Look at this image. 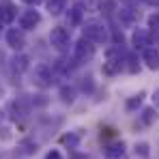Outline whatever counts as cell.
<instances>
[{"mask_svg": "<svg viewBox=\"0 0 159 159\" xmlns=\"http://www.w3.org/2000/svg\"><path fill=\"white\" fill-rule=\"evenodd\" d=\"M125 142L120 140V142H114V144H110V146H106V157L107 159H120L123 155H125Z\"/></svg>", "mask_w": 159, "mask_h": 159, "instance_id": "cell-12", "label": "cell"}, {"mask_svg": "<svg viewBox=\"0 0 159 159\" xmlns=\"http://www.w3.org/2000/svg\"><path fill=\"white\" fill-rule=\"evenodd\" d=\"M4 120H7V114H4V110H0V127L4 125Z\"/></svg>", "mask_w": 159, "mask_h": 159, "instance_id": "cell-28", "label": "cell"}, {"mask_svg": "<svg viewBox=\"0 0 159 159\" xmlns=\"http://www.w3.org/2000/svg\"><path fill=\"white\" fill-rule=\"evenodd\" d=\"M142 101H144V93H138V95H133L131 99H127L125 107H127L129 112H133L135 107H140V106H142Z\"/></svg>", "mask_w": 159, "mask_h": 159, "instance_id": "cell-19", "label": "cell"}, {"mask_svg": "<svg viewBox=\"0 0 159 159\" xmlns=\"http://www.w3.org/2000/svg\"><path fill=\"white\" fill-rule=\"evenodd\" d=\"M22 2H24V4H28V7H32V9H34L37 4H41V2H45V0H22Z\"/></svg>", "mask_w": 159, "mask_h": 159, "instance_id": "cell-25", "label": "cell"}, {"mask_svg": "<svg viewBox=\"0 0 159 159\" xmlns=\"http://www.w3.org/2000/svg\"><path fill=\"white\" fill-rule=\"evenodd\" d=\"M0 34H2V22H0Z\"/></svg>", "mask_w": 159, "mask_h": 159, "instance_id": "cell-30", "label": "cell"}, {"mask_svg": "<svg viewBox=\"0 0 159 159\" xmlns=\"http://www.w3.org/2000/svg\"><path fill=\"white\" fill-rule=\"evenodd\" d=\"M131 45H133V50H142V52L153 48V30L151 28H133Z\"/></svg>", "mask_w": 159, "mask_h": 159, "instance_id": "cell-5", "label": "cell"}, {"mask_svg": "<svg viewBox=\"0 0 159 159\" xmlns=\"http://www.w3.org/2000/svg\"><path fill=\"white\" fill-rule=\"evenodd\" d=\"M153 106H155V107H159V88L155 90V93H153Z\"/></svg>", "mask_w": 159, "mask_h": 159, "instance_id": "cell-26", "label": "cell"}, {"mask_svg": "<svg viewBox=\"0 0 159 159\" xmlns=\"http://www.w3.org/2000/svg\"><path fill=\"white\" fill-rule=\"evenodd\" d=\"M4 39H7V45L15 52L24 50L26 48V37H24V30L22 28H9L4 32Z\"/></svg>", "mask_w": 159, "mask_h": 159, "instance_id": "cell-7", "label": "cell"}, {"mask_svg": "<svg viewBox=\"0 0 159 159\" xmlns=\"http://www.w3.org/2000/svg\"><path fill=\"white\" fill-rule=\"evenodd\" d=\"M125 62H127V71H129V73H138V71H140V62H138L135 54L129 52L125 56Z\"/></svg>", "mask_w": 159, "mask_h": 159, "instance_id": "cell-18", "label": "cell"}, {"mask_svg": "<svg viewBox=\"0 0 159 159\" xmlns=\"http://www.w3.org/2000/svg\"><path fill=\"white\" fill-rule=\"evenodd\" d=\"M120 2H123V4H129V7H133V4H138L140 0H120Z\"/></svg>", "mask_w": 159, "mask_h": 159, "instance_id": "cell-29", "label": "cell"}, {"mask_svg": "<svg viewBox=\"0 0 159 159\" xmlns=\"http://www.w3.org/2000/svg\"><path fill=\"white\" fill-rule=\"evenodd\" d=\"M135 155H140V157H148L151 155V151H148V144L146 142H140V144H135Z\"/></svg>", "mask_w": 159, "mask_h": 159, "instance_id": "cell-22", "label": "cell"}, {"mask_svg": "<svg viewBox=\"0 0 159 159\" xmlns=\"http://www.w3.org/2000/svg\"><path fill=\"white\" fill-rule=\"evenodd\" d=\"M50 45H52L58 54H67L69 50H73L69 30L65 26H54L52 30H50Z\"/></svg>", "mask_w": 159, "mask_h": 159, "instance_id": "cell-2", "label": "cell"}, {"mask_svg": "<svg viewBox=\"0 0 159 159\" xmlns=\"http://www.w3.org/2000/svg\"><path fill=\"white\" fill-rule=\"evenodd\" d=\"M142 120H144L146 125H151V123L157 120V110H155V106H153V107H144V110H142Z\"/></svg>", "mask_w": 159, "mask_h": 159, "instance_id": "cell-20", "label": "cell"}, {"mask_svg": "<svg viewBox=\"0 0 159 159\" xmlns=\"http://www.w3.org/2000/svg\"><path fill=\"white\" fill-rule=\"evenodd\" d=\"M142 62L148 71H159V50L155 45L142 52Z\"/></svg>", "mask_w": 159, "mask_h": 159, "instance_id": "cell-11", "label": "cell"}, {"mask_svg": "<svg viewBox=\"0 0 159 159\" xmlns=\"http://www.w3.org/2000/svg\"><path fill=\"white\" fill-rule=\"evenodd\" d=\"M67 7V0H45V9L50 11V15H60Z\"/></svg>", "mask_w": 159, "mask_h": 159, "instance_id": "cell-15", "label": "cell"}, {"mask_svg": "<svg viewBox=\"0 0 159 159\" xmlns=\"http://www.w3.org/2000/svg\"><path fill=\"white\" fill-rule=\"evenodd\" d=\"M32 84L37 88H50L54 84V73L48 65H37L32 71Z\"/></svg>", "mask_w": 159, "mask_h": 159, "instance_id": "cell-6", "label": "cell"}, {"mask_svg": "<svg viewBox=\"0 0 159 159\" xmlns=\"http://www.w3.org/2000/svg\"><path fill=\"white\" fill-rule=\"evenodd\" d=\"M41 13L39 11H34V9H28V11H24L22 15H20V28L22 30H34V28L41 24Z\"/></svg>", "mask_w": 159, "mask_h": 159, "instance_id": "cell-8", "label": "cell"}, {"mask_svg": "<svg viewBox=\"0 0 159 159\" xmlns=\"http://www.w3.org/2000/svg\"><path fill=\"white\" fill-rule=\"evenodd\" d=\"M60 99H62V103H73L75 101V88L73 86H62L60 88Z\"/></svg>", "mask_w": 159, "mask_h": 159, "instance_id": "cell-17", "label": "cell"}, {"mask_svg": "<svg viewBox=\"0 0 159 159\" xmlns=\"http://www.w3.org/2000/svg\"><path fill=\"white\" fill-rule=\"evenodd\" d=\"M17 17V7L13 0H0V22L2 24H13Z\"/></svg>", "mask_w": 159, "mask_h": 159, "instance_id": "cell-9", "label": "cell"}, {"mask_svg": "<svg viewBox=\"0 0 159 159\" xmlns=\"http://www.w3.org/2000/svg\"><path fill=\"white\" fill-rule=\"evenodd\" d=\"M144 4H148V7H159V0H142Z\"/></svg>", "mask_w": 159, "mask_h": 159, "instance_id": "cell-27", "label": "cell"}, {"mask_svg": "<svg viewBox=\"0 0 159 159\" xmlns=\"http://www.w3.org/2000/svg\"><path fill=\"white\" fill-rule=\"evenodd\" d=\"M28 67H30V62H28V56H24V54H20V56H15L13 60H11V69L20 75V73H24Z\"/></svg>", "mask_w": 159, "mask_h": 159, "instance_id": "cell-14", "label": "cell"}, {"mask_svg": "<svg viewBox=\"0 0 159 159\" xmlns=\"http://www.w3.org/2000/svg\"><path fill=\"white\" fill-rule=\"evenodd\" d=\"M95 52H97V50H95V43L88 41L86 37H80L78 41L73 43V50H71L75 62H88V60H93Z\"/></svg>", "mask_w": 159, "mask_h": 159, "instance_id": "cell-4", "label": "cell"}, {"mask_svg": "<svg viewBox=\"0 0 159 159\" xmlns=\"http://www.w3.org/2000/svg\"><path fill=\"white\" fill-rule=\"evenodd\" d=\"M80 140H82V133H78V131H69L62 135V144L69 146V148H78Z\"/></svg>", "mask_w": 159, "mask_h": 159, "instance_id": "cell-16", "label": "cell"}, {"mask_svg": "<svg viewBox=\"0 0 159 159\" xmlns=\"http://www.w3.org/2000/svg\"><path fill=\"white\" fill-rule=\"evenodd\" d=\"M118 11V20H120V24L123 26H135L138 24V20H140V13L129 7V4H123L120 9H116Z\"/></svg>", "mask_w": 159, "mask_h": 159, "instance_id": "cell-10", "label": "cell"}, {"mask_svg": "<svg viewBox=\"0 0 159 159\" xmlns=\"http://www.w3.org/2000/svg\"><path fill=\"white\" fill-rule=\"evenodd\" d=\"M45 159H62V155H60L56 148H50V151L45 153Z\"/></svg>", "mask_w": 159, "mask_h": 159, "instance_id": "cell-24", "label": "cell"}, {"mask_svg": "<svg viewBox=\"0 0 159 159\" xmlns=\"http://www.w3.org/2000/svg\"><path fill=\"white\" fill-rule=\"evenodd\" d=\"M82 37H86L88 41H93L95 45H99V43H107V39H110V30H107L106 22H101V20H86L84 24H82Z\"/></svg>", "mask_w": 159, "mask_h": 159, "instance_id": "cell-1", "label": "cell"}, {"mask_svg": "<svg viewBox=\"0 0 159 159\" xmlns=\"http://www.w3.org/2000/svg\"><path fill=\"white\" fill-rule=\"evenodd\" d=\"M125 60V56L120 52V45H114V48H107L106 52V62H103V73L107 75H116L120 69H123V62Z\"/></svg>", "mask_w": 159, "mask_h": 159, "instance_id": "cell-3", "label": "cell"}, {"mask_svg": "<svg viewBox=\"0 0 159 159\" xmlns=\"http://www.w3.org/2000/svg\"><path fill=\"white\" fill-rule=\"evenodd\" d=\"M80 4L84 7V11H99L103 0H80Z\"/></svg>", "mask_w": 159, "mask_h": 159, "instance_id": "cell-21", "label": "cell"}, {"mask_svg": "<svg viewBox=\"0 0 159 159\" xmlns=\"http://www.w3.org/2000/svg\"><path fill=\"white\" fill-rule=\"evenodd\" d=\"M82 15H84V7H82V4H75V7L69 9V13H67V24H69V26H80V24H82Z\"/></svg>", "mask_w": 159, "mask_h": 159, "instance_id": "cell-13", "label": "cell"}, {"mask_svg": "<svg viewBox=\"0 0 159 159\" xmlns=\"http://www.w3.org/2000/svg\"><path fill=\"white\" fill-rule=\"evenodd\" d=\"M148 28H151L153 32H159V13H153V15L148 17Z\"/></svg>", "mask_w": 159, "mask_h": 159, "instance_id": "cell-23", "label": "cell"}]
</instances>
